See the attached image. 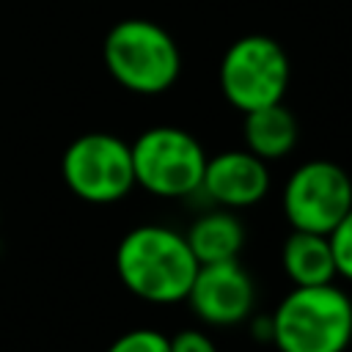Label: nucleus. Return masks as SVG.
Returning <instances> with one entry per match:
<instances>
[{"instance_id": "3", "label": "nucleus", "mask_w": 352, "mask_h": 352, "mask_svg": "<svg viewBox=\"0 0 352 352\" xmlns=\"http://www.w3.org/2000/svg\"><path fill=\"white\" fill-rule=\"evenodd\" d=\"M102 58L121 88L143 96L168 91L182 74L179 44L165 28L148 19L116 22L104 36Z\"/></svg>"}, {"instance_id": "11", "label": "nucleus", "mask_w": 352, "mask_h": 352, "mask_svg": "<svg viewBox=\"0 0 352 352\" xmlns=\"http://www.w3.org/2000/svg\"><path fill=\"white\" fill-rule=\"evenodd\" d=\"M280 264L294 286H319L333 283L336 278V261L327 234L292 228L280 250Z\"/></svg>"}, {"instance_id": "1", "label": "nucleus", "mask_w": 352, "mask_h": 352, "mask_svg": "<svg viewBox=\"0 0 352 352\" xmlns=\"http://www.w3.org/2000/svg\"><path fill=\"white\" fill-rule=\"evenodd\" d=\"M116 270L135 297L168 305L187 297L198 261L184 234L165 226H138L121 236Z\"/></svg>"}, {"instance_id": "7", "label": "nucleus", "mask_w": 352, "mask_h": 352, "mask_svg": "<svg viewBox=\"0 0 352 352\" xmlns=\"http://www.w3.org/2000/svg\"><path fill=\"white\" fill-rule=\"evenodd\" d=\"M352 206V179L330 160H308L283 187V214L292 228L330 234Z\"/></svg>"}, {"instance_id": "5", "label": "nucleus", "mask_w": 352, "mask_h": 352, "mask_svg": "<svg viewBox=\"0 0 352 352\" xmlns=\"http://www.w3.org/2000/svg\"><path fill=\"white\" fill-rule=\"evenodd\" d=\"M289 77L292 66L286 50L264 33L236 38L220 60V91L228 104L242 113L283 102Z\"/></svg>"}, {"instance_id": "2", "label": "nucleus", "mask_w": 352, "mask_h": 352, "mask_svg": "<svg viewBox=\"0 0 352 352\" xmlns=\"http://www.w3.org/2000/svg\"><path fill=\"white\" fill-rule=\"evenodd\" d=\"M278 352H344L352 344V300L333 283L294 286L270 316Z\"/></svg>"}, {"instance_id": "13", "label": "nucleus", "mask_w": 352, "mask_h": 352, "mask_svg": "<svg viewBox=\"0 0 352 352\" xmlns=\"http://www.w3.org/2000/svg\"><path fill=\"white\" fill-rule=\"evenodd\" d=\"M327 242H330V250H333L336 275L352 280V206H349V212L330 228Z\"/></svg>"}, {"instance_id": "14", "label": "nucleus", "mask_w": 352, "mask_h": 352, "mask_svg": "<svg viewBox=\"0 0 352 352\" xmlns=\"http://www.w3.org/2000/svg\"><path fill=\"white\" fill-rule=\"evenodd\" d=\"M107 352H170V346H168V336H162L160 330L135 327L118 336L107 346Z\"/></svg>"}, {"instance_id": "9", "label": "nucleus", "mask_w": 352, "mask_h": 352, "mask_svg": "<svg viewBox=\"0 0 352 352\" xmlns=\"http://www.w3.org/2000/svg\"><path fill=\"white\" fill-rule=\"evenodd\" d=\"M201 190L223 209H248L267 195L270 168L253 151L231 148L217 157H206Z\"/></svg>"}, {"instance_id": "12", "label": "nucleus", "mask_w": 352, "mask_h": 352, "mask_svg": "<svg viewBox=\"0 0 352 352\" xmlns=\"http://www.w3.org/2000/svg\"><path fill=\"white\" fill-rule=\"evenodd\" d=\"M198 264L236 258L245 248V226L231 209H214L201 214L184 234Z\"/></svg>"}, {"instance_id": "6", "label": "nucleus", "mask_w": 352, "mask_h": 352, "mask_svg": "<svg viewBox=\"0 0 352 352\" xmlns=\"http://www.w3.org/2000/svg\"><path fill=\"white\" fill-rule=\"evenodd\" d=\"M66 187L88 204H116L135 187L129 143L110 132L74 138L60 160Z\"/></svg>"}, {"instance_id": "4", "label": "nucleus", "mask_w": 352, "mask_h": 352, "mask_svg": "<svg viewBox=\"0 0 352 352\" xmlns=\"http://www.w3.org/2000/svg\"><path fill=\"white\" fill-rule=\"evenodd\" d=\"M135 184L160 198H182L201 190L206 151L195 135L179 126H151L129 146Z\"/></svg>"}, {"instance_id": "8", "label": "nucleus", "mask_w": 352, "mask_h": 352, "mask_svg": "<svg viewBox=\"0 0 352 352\" xmlns=\"http://www.w3.org/2000/svg\"><path fill=\"white\" fill-rule=\"evenodd\" d=\"M192 314L214 327L239 324L248 319L256 302V289L239 258L198 264V272L184 297Z\"/></svg>"}, {"instance_id": "15", "label": "nucleus", "mask_w": 352, "mask_h": 352, "mask_svg": "<svg viewBox=\"0 0 352 352\" xmlns=\"http://www.w3.org/2000/svg\"><path fill=\"white\" fill-rule=\"evenodd\" d=\"M168 346H170V352H217L214 341L195 327L179 330L173 338H168Z\"/></svg>"}, {"instance_id": "10", "label": "nucleus", "mask_w": 352, "mask_h": 352, "mask_svg": "<svg viewBox=\"0 0 352 352\" xmlns=\"http://www.w3.org/2000/svg\"><path fill=\"white\" fill-rule=\"evenodd\" d=\"M242 135H245L248 151H253L264 162L280 160L297 143V118L283 102L264 104L245 113Z\"/></svg>"}]
</instances>
